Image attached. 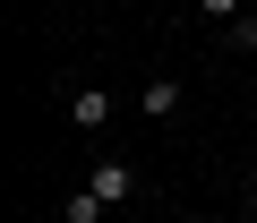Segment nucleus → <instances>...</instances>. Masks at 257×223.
<instances>
[{
  "label": "nucleus",
  "instance_id": "1",
  "mask_svg": "<svg viewBox=\"0 0 257 223\" xmlns=\"http://www.w3.org/2000/svg\"><path fill=\"white\" fill-rule=\"evenodd\" d=\"M69 121H77L86 138H94V129L111 121V94H103V86H77V94H69Z\"/></svg>",
  "mask_w": 257,
  "mask_h": 223
},
{
  "label": "nucleus",
  "instance_id": "2",
  "mask_svg": "<svg viewBox=\"0 0 257 223\" xmlns=\"http://www.w3.org/2000/svg\"><path fill=\"white\" fill-rule=\"evenodd\" d=\"M94 197L103 206H128V197H138V172H128V163H94Z\"/></svg>",
  "mask_w": 257,
  "mask_h": 223
},
{
  "label": "nucleus",
  "instance_id": "3",
  "mask_svg": "<svg viewBox=\"0 0 257 223\" xmlns=\"http://www.w3.org/2000/svg\"><path fill=\"white\" fill-rule=\"evenodd\" d=\"M146 112L172 121V112H180V77H146Z\"/></svg>",
  "mask_w": 257,
  "mask_h": 223
},
{
  "label": "nucleus",
  "instance_id": "4",
  "mask_svg": "<svg viewBox=\"0 0 257 223\" xmlns=\"http://www.w3.org/2000/svg\"><path fill=\"white\" fill-rule=\"evenodd\" d=\"M103 214H111V206H103L94 189H77V197H69V223H103Z\"/></svg>",
  "mask_w": 257,
  "mask_h": 223
},
{
  "label": "nucleus",
  "instance_id": "5",
  "mask_svg": "<svg viewBox=\"0 0 257 223\" xmlns=\"http://www.w3.org/2000/svg\"><path fill=\"white\" fill-rule=\"evenodd\" d=\"M197 9H206L214 26H231V18H248V0H197Z\"/></svg>",
  "mask_w": 257,
  "mask_h": 223
},
{
  "label": "nucleus",
  "instance_id": "6",
  "mask_svg": "<svg viewBox=\"0 0 257 223\" xmlns=\"http://www.w3.org/2000/svg\"><path fill=\"white\" fill-rule=\"evenodd\" d=\"M231 52H257V9H248V18H231Z\"/></svg>",
  "mask_w": 257,
  "mask_h": 223
},
{
  "label": "nucleus",
  "instance_id": "7",
  "mask_svg": "<svg viewBox=\"0 0 257 223\" xmlns=\"http://www.w3.org/2000/svg\"><path fill=\"white\" fill-rule=\"evenodd\" d=\"M172 223H197V214H172Z\"/></svg>",
  "mask_w": 257,
  "mask_h": 223
},
{
  "label": "nucleus",
  "instance_id": "8",
  "mask_svg": "<svg viewBox=\"0 0 257 223\" xmlns=\"http://www.w3.org/2000/svg\"><path fill=\"white\" fill-rule=\"evenodd\" d=\"M248 180H257V155H248Z\"/></svg>",
  "mask_w": 257,
  "mask_h": 223
}]
</instances>
